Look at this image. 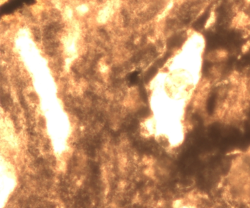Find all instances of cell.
Listing matches in <instances>:
<instances>
[{"label":"cell","mask_w":250,"mask_h":208,"mask_svg":"<svg viewBox=\"0 0 250 208\" xmlns=\"http://www.w3.org/2000/svg\"><path fill=\"white\" fill-rule=\"evenodd\" d=\"M174 208H198L196 207L195 205L193 204L190 203V202H186L182 201V202H179L178 204H176Z\"/></svg>","instance_id":"cell-1"}]
</instances>
